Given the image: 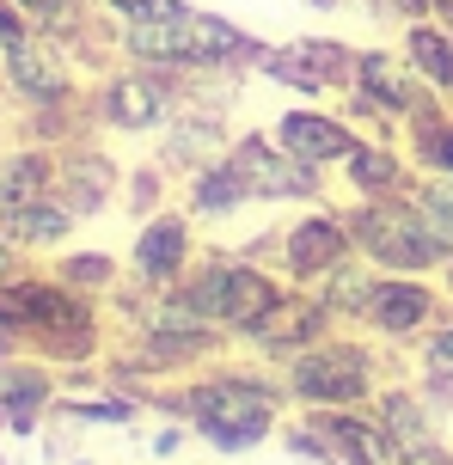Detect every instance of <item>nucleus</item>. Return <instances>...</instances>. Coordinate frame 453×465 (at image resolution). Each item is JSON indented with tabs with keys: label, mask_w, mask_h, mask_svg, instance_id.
I'll use <instances>...</instances> for the list:
<instances>
[{
	"label": "nucleus",
	"mask_w": 453,
	"mask_h": 465,
	"mask_svg": "<svg viewBox=\"0 0 453 465\" xmlns=\"http://www.w3.org/2000/svg\"><path fill=\"white\" fill-rule=\"evenodd\" d=\"M258 80H270V86H282L288 98H300V104H331V86L319 80V74L294 55V44H270L263 49V62H258Z\"/></svg>",
	"instance_id": "nucleus-27"
},
{
	"label": "nucleus",
	"mask_w": 453,
	"mask_h": 465,
	"mask_svg": "<svg viewBox=\"0 0 453 465\" xmlns=\"http://www.w3.org/2000/svg\"><path fill=\"white\" fill-rule=\"evenodd\" d=\"M294 411H312L337 465H399V441L380 429L368 404H294Z\"/></svg>",
	"instance_id": "nucleus-17"
},
{
	"label": "nucleus",
	"mask_w": 453,
	"mask_h": 465,
	"mask_svg": "<svg viewBox=\"0 0 453 465\" xmlns=\"http://www.w3.org/2000/svg\"><path fill=\"white\" fill-rule=\"evenodd\" d=\"M392 355L399 349L374 343L368 331H331L325 343L276 361L288 411L294 404H374V392L392 380Z\"/></svg>",
	"instance_id": "nucleus-2"
},
{
	"label": "nucleus",
	"mask_w": 453,
	"mask_h": 465,
	"mask_svg": "<svg viewBox=\"0 0 453 465\" xmlns=\"http://www.w3.org/2000/svg\"><path fill=\"white\" fill-rule=\"evenodd\" d=\"M399 465H453V447L441 441V429H435V435H423V441L399 447Z\"/></svg>",
	"instance_id": "nucleus-34"
},
{
	"label": "nucleus",
	"mask_w": 453,
	"mask_h": 465,
	"mask_svg": "<svg viewBox=\"0 0 453 465\" xmlns=\"http://www.w3.org/2000/svg\"><path fill=\"white\" fill-rule=\"evenodd\" d=\"M49 270L68 282V288L93 294V301H111V294L123 288V257L117 252H98V245H80V252H68V245H62Z\"/></svg>",
	"instance_id": "nucleus-26"
},
{
	"label": "nucleus",
	"mask_w": 453,
	"mask_h": 465,
	"mask_svg": "<svg viewBox=\"0 0 453 465\" xmlns=\"http://www.w3.org/2000/svg\"><path fill=\"white\" fill-rule=\"evenodd\" d=\"M417 165H410V153L399 147V141L386 135H361L356 147H350V160L331 172V184L343 203H386V196H410L417 190Z\"/></svg>",
	"instance_id": "nucleus-14"
},
{
	"label": "nucleus",
	"mask_w": 453,
	"mask_h": 465,
	"mask_svg": "<svg viewBox=\"0 0 453 465\" xmlns=\"http://www.w3.org/2000/svg\"><path fill=\"white\" fill-rule=\"evenodd\" d=\"M356 252L380 276H441L453 263V245L435 232L417 196H386V203H343Z\"/></svg>",
	"instance_id": "nucleus-4"
},
{
	"label": "nucleus",
	"mask_w": 453,
	"mask_h": 465,
	"mask_svg": "<svg viewBox=\"0 0 453 465\" xmlns=\"http://www.w3.org/2000/svg\"><path fill=\"white\" fill-rule=\"evenodd\" d=\"M374 417H380V429L392 435L399 447H410V441H423V435H435L441 422H435V411L423 404V392H417V380H386L380 392H374V404H368Z\"/></svg>",
	"instance_id": "nucleus-25"
},
{
	"label": "nucleus",
	"mask_w": 453,
	"mask_h": 465,
	"mask_svg": "<svg viewBox=\"0 0 453 465\" xmlns=\"http://www.w3.org/2000/svg\"><path fill=\"white\" fill-rule=\"evenodd\" d=\"M104 19H178L191 13V0H98Z\"/></svg>",
	"instance_id": "nucleus-32"
},
{
	"label": "nucleus",
	"mask_w": 453,
	"mask_h": 465,
	"mask_svg": "<svg viewBox=\"0 0 453 465\" xmlns=\"http://www.w3.org/2000/svg\"><path fill=\"white\" fill-rule=\"evenodd\" d=\"M123 172H129V165H117L93 135H80V141H68V147H55V184L49 190H55V196L80 214V227H86V221H104V209L123 203Z\"/></svg>",
	"instance_id": "nucleus-11"
},
{
	"label": "nucleus",
	"mask_w": 453,
	"mask_h": 465,
	"mask_svg": "<svg viewBox=\"0 0 453 465\" xmlns=\"http://www.w3.org/2000/svg\"><path fill=\"white\" fill-rule=\"evenodd\" d=\"M13 270H25V252H13V245H6V239H0V282L13 276Z\"/></svg>",
	"instance_id": "nucleus-36"
},
{
	"label": "nucleus",
	"mask_w": 453,
	"mask_h": 465,
	"mask_svg": "<svg viewBox=\"0 0 453 465\" xmlns=\"http://www.w3.org/2000/svg\"><path fill=\"white\" fill-rule=\"evenodd\" d=\"M74 227H80V214L49 190V196H31L25 209H13V214H0V239L13 245V252H25V257H37V252H62L74 239Z\"/></svg>",
	"instance_id": "nucleus-20"
},
{
	"label": "nucleus",
	"mask_w": 453,
	"mask_h": 465,
	"mask_svg": "<svg viewBox=\"0 0 453 465\" xmlns=\"http://www.w3.org/2000/svg\"><path fill=\"white\" fill-rule=\"evenodd\" d=\"M331 331H343V325H337L331 312L319 306V294L288 282V294L276 301V312H270V319L251 331V343H245V349H251L258 361H270V368H276V361H288V355H300V349L325 343Z\"/></svg>",
	"instance_id": "nucleus-15"
},
{
	"label": "nucleus",
	"mask_w": 453,
	"mask_h": 465,
	"mask_svg": "<svg viewBox=\"0 0 453 465\" xmlns=\"http://www.w3.org/2000/svg\"><path fill=\"white\" fill-rule=\"evenodd\" d=\"M49 184H55V147L25 141V147L0 153V214L25 209L31 196H49Z\"/></svg>",
	"instance_id": "nucleus-24"
},
{
	"label": "nucleus",
	"mask_w": 453,
	"mask_h": 465,
	"mask_svg": "<svg viewBox=\"0 0 453 465\" xmlns=\"http://www.w3.org/2000/svg\"><path fill=\"white\" fill-rule=\"evenodd\" d=\"M0 98H13L19 111H49V104H80V55L55 44L44 31H31L25 44L6 49V74H0Z\"/></svg>",
	"instance_id": "nucleus-9"
},
{
	"label": "nucleus",
	"mask_w": 453,
	"mask_h": 465,
	"mask_svg": "<svg viewBox=\"0 0 453 465\" xmlns=\"http://www.w3.org/2000/svg\"><path fill=\"white\" fill-rule=\"evenodd\" d=\"M399 147L410 153V165L423 178H453V104L441 93H429L417 111L399 123Z\"/></svg>",
	"instance_id": "nucleus-19"
},
{
	"label": "nucleus",
	"mask_w": 453,
	"mask_h": 465,
	"mask_svg": "<svg viewBox=\"0 0 453 465\" xmlns=\"http://www.w3.org/2000/svg\"><path fill=\"white\" fill-rule=\"evenodd\" d=\"M410 368H417V373H453V312L417 349H410Z\"/></svg>",
	"instance_id": "nucleus-30"
},
{
	"label": "nucleus",
	"mask_w": 453,
	"mask_h": 465,
	"mask_svg": "<svg viewBox=\"0 0 453 465\" xmlns=\"http://www.w3.org/2000/svg\"><path fill=\"white\" fill-rule=\"evenodd\" d=\"M429 19H441V25H453V0H429Z\"/></svg>",
	"instance_id": "nucleus-37"
},
{
	"label": "nucleus",
	"mask_w": 453,
	"mask_h": 465,
	"mask_svg": "<svg viewBox=\"0 0 453 465\" xmlns=\"http://www.w3.org/2000/svg\"><path fill=\"white\" fill-rule=\"evenodd\" d=\"M184 441H196V435H191V422L160 417V429H153V441H147V447H153V460H172V453H178Z\"/></svg>",
	"instance_id": "nucleus-35"
},
{
	"label": "nucleus",
	"mask_w": 453,
	"mask_h": 465,
	"mask_svg": "<svg viewBox=\"0 0 453 465\" xmlns=\"http://www.w3.org/2000/svg\"><path fill=\"white\" fill-rule=\"evenodd\" d=\"M399 55L417 68V80H423L429 93H441L453 104V25H441V19L399 25Z\"/></svg>",
	"instance_id": "nucleus-21"
},
{
	"label": "nucleus",
	"mask_w": 453,
	"mask_h": 465,
	"mask_svg": "<svg viewBox=\"0 0 453 465\" xmlns=\"http://www.w3.org/2000/svg\"><path fill=\"white\" fill-rule=\"evenodd\" d=\"M270 135L282 141L294 160L337 172V165L350 160V147L361 141V129L337 104H300V98H288L282 111H276V123H270Z\"/></svg>",
	"instance_id": "nucleus-13"
},
{
	"label": "nucleus",
	"mask_w": 453,
	"mask_h": 465,
	"mask_svg": "<svg viewBox=\"0 0 453 465\" xmlns=\"http://www.w3.org/2000/svg\"><path fill=\"white\" fill-rule=\"evenodd\" d=\"M350 257H356L350 209H343V196H331V203H307L300 214H288L282 227H276L270 263L282 270V282L312 288V282H325L337 263H350Z\"/></svg>",
	"instance_id": "nucleus-7"
},
{
	"label": "nucleus",
	"mask_w": 453,
	"mask_h": 465,
	"mask_svg": "<svg viewBox=\"0 0 453 465\" xmlns=\"http://www.w3.org/2000/svg\"><path fill=\"white\" fill-rule=\"evenodd\" d=\"M374 282H380V270L368 263V257H350V263H337L325 282H312V294H319V306L331 312L343 331H361V319H368V301H374Z\"/></svg>",
	"instance_id": "nucleus-23"
},
{
	"label": "nucleus",
	"mask_w": 453,
	"mask_h": 465,
	"mask_svg": "<svg viewBox=\"0 0 453 465\" xmlns=\"http://www.w3.org/2000/svg\"><path fill=\"white\" fill-rule=\"evenodd\" d=\"M68 465H93V460H86V453H80V460H68Z\"/></svg>",
	"instance_id": "nucleus-41"
},
{
	"label": "nucleus",
	"mask_w": 453,
	"mask_h": 465,
	"mask_svg": "<svg viewBox=\"0 0 453 465\" xmlns=\"http://www.w3.org/2000/svg\"><path fill=\"white\" fill-rule=\"evenodd\" d=\"M184 294H191L209 319H215L233 349L251 343V331L276 312V301L288 294V282L276 263H263V257H245V252H227V245H202V257L191 263V276L178 282Z\"/></svg>",
	"instance_id": "nucleus-3"
},
{
	"label": "nucleus",
	"mask_w": 453,
	"mask_h": 465,
	"mask_svg": "<svg viewBox=\"0 0 453 465\" xmlns=\"http://www.w3.org/2000/svg\"><path fill=\"white\" fill-rule=\"evenodd\" d=\"M196 80H202V74L117 62L111 74H98L93 86H86L93 129H104V135H160L172 116L184 111V98L196 93Z\"/></svg>",
	"instance_id": "nucleus-5"
},
{
	"label": "nucleus",
	"mask_w": 453,
	"mask_h": 465,
	"mask_svg": "<svg viewBox=\"0 0 453 465\" xmlns=\"http://www.w3.org/2000/svg\"><path fill=\"white\" fill-rule=\"evenodd\" d=\"M441 288H448V301H453V263H448V270H441Z\"/></svg>",
	"instance_id": "nucleus-39"
},
{
	"label": "nucleus",
	"mask_w": 453,
	"mask_h": 465,
	"mask_svg": "<svg viewBox=\"0 0 453 465\" xmlns=\"http://www.w3.org/2000/svg\"><path fill=\"white\" fill-rule=\"evenodd\" d=\"M227 160H233L239 178L251 184L258 209H307V203H331V196H337L331 172H325V165L294 160L270 129H233Z\"/></svg>",
	"instance_id": "nucleus-6"
},
{
	"label": "nucleus",
	"mask_w": 453,
	"mask_h": 465,
	"mask_svg": "<svg viewBox=\"0 0 453 465\" xmlns=\"http://www.w3.org/2000/svg\"><path fill=\"white\" fill-rule=\"evenodd\" d=\"M178 203H184V214H191L196 227H227V221H245V214L258 209L251 184L239 178V165L227 160V153L191 165V172L178 178Z\"/></svg>",
	"instance_id": "nucleus-16"
},
{
	"label": "nucleus",
	"mask_w": 453,
	"mask_h": 465,
	"mask_svg": "<svg viewBox=\"0 0 453 465\" xmlns=\"http://www.w3.org/2000/svg\"><path fill=\"white\" fill-rule=\"evenodd\" d=\"M417 380V392H423V404L435 411V422L453 417V373H410Z\"/></svg>",
	"instance_id": "nucleus-33"
},
{
	"label": "nucleus",
	"mask_w": 453,
	"mask_h": 465,
	"mask_svg": "<svg viewBox=\"0 0 453 465\" xmlns=\"http://www.w3.org/2000/svg\"><path fill=\"white\" fill-rule=\"evenodd\" d=\"M172 190H178V172L160 160H142L123 172V214H135V221H147L153 209H166Z\"/></svg>",
	"instance_id": "nucleus-29"
},
{
	"label": "nucleus",
	"mask_w": 453,
	"mask_h": 465,
	"mask_svg": "<svg viewBox=\"0 0 453 465\" xmlns=\"http://www.w3.org/2000/svg\"><path fill=\"white\" fill-rule=\"evenodd\" d=\"M294 55H300V62H307L331 93H350V86H356L361 44H350V37H294Z\"/></svg>",
	"instance_id": "nucleus-28"
},
{
	"label": "nucleus",
	"mask_w": 453,
	"mask_h": 465,
	"mask_svg": "<svg viewBox=\"0 0 453 465\" xmlns=\"http://www.w3.org/2000/svg\"><path fill=\"white\" fill-rule=\"evenodd\" d=\"M62 398V373L37 361V355H0V435L6 441H31L44 435Z\"/></svg>",
	"instance_id": "nucleus-12"
},
{
	"label": "nucleus",
	"mask_w": 453,
	"mask_h": 465,
	"mask_svg": "<svg viewBox=\"0 0 453 465\" xmlns=\"http://www.w3.org/2000/svg\"><path fill=\"white\" fill-rule=\"evenodd\" d=\"M142 417L147 404L117 386H86V392L55 398V422H74V429H142Z\"/></svg>",
	"instance_id": "nucleus-22"
},
{
	"label": "nucleus",
	"mask_w": 453,
	"mask_h": 465,
	"mask_svg": "<svg viewBox=\"0 0 453 465\" xmlns=\"http://www.w3.org/2000/svg\"><path fill=\"white\" fill-rule=\"evenodd\" d=\"M312 13H343V6H350V0H307Z\"/></svg>",
	"instance_id": "nucleus-38"
},
{
	"label": "nucleus",
	"mask_w": 453,
	"mask_h": 465,
	"mask_svg": "<svg viewBox=\"0 0 453 465\" xmlns=\"http://www.w3.org/2000/svg\"><path fill=\"white\" fill-rule=\"evenodd\" d=\"M448 312H453V301H448V288H441V276H380V282H374V301H368L361 331H368L374 343L405 349V355H410V349L423 343Z\"/></svg>",
	"instance_id": "nucleus-8"
},
{
	"label": "nucleus",
	"mask_w": 453,
	"mask_h": 465,
	"mask_svg": "<svg viewBox=\"0 0 453 465\" xmlns=\"http://www.w3.org/2000/svg\"><path fill=\"white\" fill-rule=\"evenodd\" d=\"M147 411H153V417H172V422H191V435L202 447L239 460V453H251V447L276 441V429H282V417H288V392H282V373L270 368V361L239 368V361L221 355V361L184 373V380L153 386Z\"/></svg>",
	"instance_id": "nucleus-1"
},
{
	"label": "nucleus",
	"mask_w": 453,
	"mask_h": 465,
	"mask_svg": "<svg viewBox=\"0 0 453 465\" xmlns=\"http://www.w3.org/2000/svg\"><path fill=\"white\" fill-rule=\"evenodd\" d=\"M356 93H368L392 123H405V116L429 98V86H423L417 68L399 55V44H361V55H356Z\"/></svg>",
	"instance_id": "nucleus-18"
},
{
	"label": "nucleus",
	"mask_w": 453,
	"mask_h": 465,
	"mask_svg": "<svg viewBox=\"0 0 453 465\" xmlns=\"http://www.w3.org/2000/svg\"><path fill=\"white\" fill-rule=\"evenodd\" d=\"M6 49H13V44H6V37H0V74H6Z\"/></svg>",
	"instance_id": "nucleus-40"
},
{
	"label": "nucleus",
	"mask_w": 453,
	"mask_h": 465,
	"mask_svg": "<svg viewBox=\"0 0 453 465\" xmlns=\"http://www.w3.org/2000/svg\"><path fill=\"white\" fill-rule=\"evenodd\" d=\"M196 221L184 214V203H166L153 209L147 221H135V239H129V257H123V276L135 288H178L191 276V263L202 257L196 245Z\"/></svg>",
	"instance_id": "nucleus-10"
},
{
	"label": "nucleus",
	"mask_w": 453,
	"mask_h": 465,
	"mask_svg": "<svg viewBox=\"0 0 453 465\" xmlns=\"http://www.w3.org/2000/svg\"><path fill=\"white\" fill-rule=\"evenodd\" d=\"M417 203H423V214L435 221V232L453 245V178H417V190H410Z\"/></svg>",
	"instance_id": "nucleus-31"
}]
</instances>
